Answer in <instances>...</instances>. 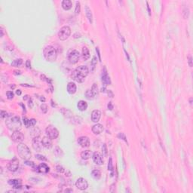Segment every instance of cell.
Masks as SVG:
<instances>
[{
	"instance_id": "7bdbcfd3",
	"label": "cell",
	"mask_w": 193,
	"mask_h": 193,
	"mask_svg": "<svg viewBox=\"0 0 193 193\" xmlns=\"http://www.w3.org/2000/svg\"><path fill=\"white\" fill-rule=\"evenodd\" d=\"M35 124H36V120L34 119H30V126H31V127L35 126Z\"/></svg>"
},
{
	"instance_id": "681fc988",
	"label": "cell",
	"mask_w": 193,
	"mask_h": 193,
	"mask_svg": "<svg viewBox=\"0 0 193 193\" xmlns=\"http://www.w3.org/2000/svg\"><path fill=\"white\" fill-rule=\"evenodd\" d=\"M96 51H97V54H98V57H99V60H100V61H101V58H100V51H99V49L96 48Z\"/></svg>"
},
{
	"instance_id": "f6af8a7d",
	"label": "cell",
	"mask_w": 193,
	"mask_h": 193,
	"mask_svg": "<svg viewBox=\"0 0 193 193\" xmlns=\"http://www.w3.org/2000/svg\"><path fill=\"white\" fill-rule=\"evenodd\" d=\"M8 116V115H7V112H5V111H2L1 112V117L2 118V119H4V118L7 117Z\"/></svg>"
},
{
	"instance_id": "2e32d148",
	"label": "cell",
	"mask_w": 193,
	"mask_h": 193,
	"mask_svg": "<svg viewBox=\"0 0 193 193\" xmlns=\"http://www.w3.org/2000/svg\"><path fill=\"white\" fill-rule=\"evenodd\" d=\"M102 82L103 83V85H105L111 84L110 78H109V76H108V74H107V73H106V67H104V69H103V73L102 74Z\"/></svg>"
},
{
	"instance_id": "74e56055",
	"label": "cell",
	"mask_w": 193,
	"mask_h": 193,
	"mask_svg": "<svg viewBox=\"0 0 193 193\" xmlns=\"http://www.w3.org/2000/svg\"><path fill=\"white\" fill-rule=\"evenodd\" d=\"M75 12H76V15L79 14V12H80V3L78 2H76V10H75Z\"/></svg>"
},
{
	"instance_id": "ffe728a7",
	"label": "cell",
	"mask_w": 193,
	"mask_h": 193,
	"mask_svg": "<svg viewBox=\"0 0 193 193\" xmlns=\"http://www.w3.org/2000/svg\"><path fill=\"white\" fill-rule=\"evenodd\" d=\"M8 183L10 185H13L14 189H20L22 187L20 180H16V179H15V180H9Z\"/></svg>"
},
{
	"instance_id": "8d00e7d4",
	"label": "cell",
	"mask_w": 193,
	"mask_h": 193,
	"mask_svg": "<svg viewBox=\"0 0 193 193\" xmlns=\"http://www.w3.org/2000/svg\"><path fill=\"white\" fill-rule=\"evenodd\" d=\"M35 158H36L37 159H39V160H41V161H47V158H46L45 157L44 155H39V154L35 155Z\"/></svg>"
},
{
	"instance_id": "11a10c76",
	"label": "cell",
	"mask_w": 193,
	"mask_h": 193,
	"mask_svg": "<svg viewBox=\"0 0 193 193\" xmlns=\"http://www.w3.org/2000/svg\"><path fill=\"white\" fill-rule=\"evenodd\" d=\"M27 98H28V95H26V96H25L24 97H23V100H27Z\"/></svg>"
},
{
	"instance_id": "6da1fadb",
	"label": "cell",
	"mask_w": 193,
	"mask_h": 193,
	"mask_svg": "<svg viewBox=\"0 0 193 193\" xmlns=\"http://www.w3.org/2000/svg\"><path fill=\"white\" fill-rule=\"evenodd\" d=\"M88 73L89 69L86 66H80L73 71L71 75V77L73 78L74 81L81 83L85 81V78L88 75Z\"/></svg>"
},
{
	"instance_id": "f5cc1de1",
	"label": "cell",
	"mask_w": 193,
	"mask_h": 193,
	"mask_svg": "<svg viewBox=\"0 0 193 193\" xmlns=\"http://www.w3.org/2000/svg\"><path fill=\"white\" fill-rule=\"evenodd\" d=\"M40 100H41V101H43V102L45 101V97H41Z\"/></svg>"
},
{
	"instance_id": "4316f807",
	"label": "cell",
	"mask_w": 193,
	"mask_h": 193,
	"mask_svg": "<svg viewBox=\"0 0 193 193\" xmlns=\"http://www.w3.org/2000/svg\"><path fill=\"white\" fill-rule=\"evenodd\" d=\"M85 96H86V98L88 100H93L94 98V94H93V92L91 90H87L86 92H85Z\"/></svg>"
},
{
	"instance_id": "ba28073f",
	"label": "cell",
	"mask_w": 193,
	"mask_h": 193,
	"mask_svg": "<svg viewBox=\"0 0 193 193\" xmlns=\"http://www.w3.org/2000/svg\"><path fill=\"white\" fill-rule=\"evenodd\" d=\"M12 139L14 142L17 143H20L24 140V135L19 131H14V133L12 135Z\"/></svg>"
},
{
	"instance_id": "30bf717a",
	"label": "cell",
	"mask_w": 193,
	"mask_h": 193,
	"mask_svg": "<svg viewBox=\"0 0 193 193\" xmlns=\"http://www.w3.org/2000/svg\"><path fill=\"white\" fill-rule=\"evenodd\" d=\"M33 148L35 150V151L39 152L42 150V148L43 145H42V140L39 137H35L33 139Z\"/></svg>"
},
{
	"instance_id": "b9f144b4",
	"label": "cell",
	"mask_w": 193,
	"mask_h": 193,
	"mask_svg": "<svg viewBox=\"0 0 193 193\" xmlns=\"http://www.w3.org/2000/svg\"><path fill=\"white\" fill-rule=\"evenodd\" d=\"M118 137H120L121 139H122V140H124L126 143H127V140H126V137H125V135H124V134H122V133H119V135H118Z\"/></svg>"
},
{
	"instance_id": "44dd1931",
	"label": "cell",
	"mask_w": 193,
	"mask_h": 193,
	"mask_svg": "<svg viewBox=\"0 0 193 193\" xmlns=\"http://www.w3.org/2000/svg\"><path fill=\"white\" fill-rule=\"evenodd\" d=\"M78 109L80 110V111H85L88 108V103L85 102V100H80L78 102Z\"/></svg>"
},
{
	"instance_id": "d6986e66",
	"label": "cell",
	"mask_w": 193,
	"mask_h": 193,
	"mask_svg": "<svg viewBox=\"0 0 193 193\" xmlns=\"http://www.w3.org/2000/svg\"><path fill=\"white\" fill-rule=\"evenodd\" d=\"M50 170V168L45 163H42L39 165L38 167V171L40 173H42V174H47L49 172Z\"/></svg>"
},
{
	"instance_id": "ee69618b",
	"label": "cell",
	"mask_w": 193,
	"mask_h": 193,
	"mask_svg": "<svg viewBox=\"0 0 193 193\" xmlns=\"http://www.w3.org/2000/svg\"><path fill=\"white\" fill-rule=\"evenodd\" d=\"M188 62H189V65L190 67L192 66V56L191 55H189V58H188Z\"/></svg>"
},
{
	"instance_id": "d4e9b609",
	"label": "cell",
	"mask_w": 193,
	"mask_h": 193,
	"mask_svg": "<svg viewBox=\"0 0 193 193\" xmlns=\"http://www.w3.org/2000/svg\"><path fill=\"white\" fill-rule=\"evenodd\" d=\"M85 12H86V16L88 17V19L89 20V22L91 23L93 22V16H92V13H91V9L89 8L88 6H86L85 7Z\"/></svg>"
},
{
	"instance_id": "7a4b0ae2",
	"label": "cell",
	"mask_w": 193,
	"mask_h": 193,
	"mask_svg": "<svg viewBox=\"0 0 193 193\" xmlns=\"http://www.w3.org/2000/svg\"><path fill=\"white\" fill-rule=\"evenodd\" d=\"M5 124L8 128L12 131H20L21 128V121L18 116H8L5 119Z\"/></svg>"
},
{
	"instance_id": "f907efd6",
	"label": "cell",
	"mask_w": 193,
	"mask_h": 193,
	"mask_svg": "<svg viewBox=\"0 0 193 193\" xmlns=\"http://www.w3.org/2000/svg\"><path fill=\"white\" fill-rule=\"evenodd\" d=\"M16 94H17V95H20V94H21V91H20V90H17V91H16Z\"/></svg>"
},
{
	"instance_id": "4fadbf2b",
	"label": "cell",
	"mask_w": 193,
	"mask_h": 193,
	"mask_svg": "<svg viewBox=\"0 0 193 193\" xmlns=\"http://www.w3.org/2000/svg\"><path fill=\"white\" fill-rule=\"evenodd\" d=\"M92 158H93V161H94V162L96 164H97V165H101V164H103V157L99 152H94L92 155Z\"/></svg>"
},
{
	"instance_id": "d6a6232c",
	"label": "cell",
	"mask_w": 193,
	"mask_h": 193,
	"mask_svg": "<svg viewBox=\"0 0 193 193\" xmlns=\"http://www.w3.org/2000/svg\"><path fill=\"white\" fill-rule=\"evenodd\" d=\"M96 60H97V59H96V57L95 56L93 57V59L91 60V66H92L91 72H93V71H94V69H95V66L96 65Z\"/></svg>"
},
{
	"instance_id": "8992f818",
	"label": "cell",
	"mask_w": 193,
	"mask_h": 193,
	"mask_svg": "<svg viewBox=\"0 0 193 193\" xmlns=\"http://www.w3.org/2000/svg\"><path fill=\"white\" fill-rule=\"evenodd\" d=\"M45 132H46V134L48 135V137L51 138V140L56 139L59 135V131H58V129L52 125H49L46 127Z\"/></svg>"
},
{
	"instance_id": "bcb514c9",
	"label": "cell",
	"mask_w": 193,
	"mask_h": 193,
	"mask_svg": "<svg viewBox=\"0 0 193 193\" xmlns=\"http://www.w3.org/2000/svg\"><path fill=\"white\" fill-rule=\"evenodd\" d=\"M107 94H108V95H109V97H113V93L112 92V91H110V90H109L108 91H107Z\"/></svg>"
},
{
	"instance_id": "484cf974",
	"label": "cell",
	"mask_w": 193,
	"mask_h": 193,
	"mask_svg": "<svg viewBox=\"0 0 193 193\" xmlns=\"http://www.w3.org/2000/svg\"><path fill=\"white\" fill-rule=\"evenodd\" d=\"M91 175L95 180H99L101 177V172L99 170H94L91 172Z\"/></svg>"
},
{
	"instance_id": "8fae6325",
	"label": "cell",
	"mask_w": 193,
	"mask_h": 193,
	"mask_svg": "<svg viewBox=\"0 0 193 193\" xmlns=\"http://www.w3.org/2000/svg\"><path fill=\"white\" fill-rule=\"evenodd\" d=\"M76 187L80 189V190H85L88 187V183L86 180H85L84 178H79L78 179L76 183Z\"/></svg>"
},
{
	"instance_id": "c3c4849f",
	"label": "cell",
	"mask_w": 193,
	"mask_h": 193,
	"mask_svg": "<svg viewBox=\"0 0 193 193\" xmlns=\"http://www.w3.org/2000/svg\"><path fill=\"white\" fill-rule=\"evenodd\" d=\"M26 66H27V68H30V66H31V63H30V60H27V63H26Z\"/></svg>"
},
{
	"instance_id": "f546056e",
	"label": "cell",
	"mask_w": 193,
	"mask_h": 193,
	"mask_svg": "<svg viewBox=\"0 0 193 193\" xmlns=\"http://www.w3.org/2000/svg\"><path fill=\"white\" fill-rule=\"evenodd\" d=\"M54 154L57 155V156H61V155H63V151H62V149H60V147H58V146H57V147L55 148V150H54Z\"/></svg>"
},
{
	"instance_id": "7dc6e473",
	"label": "cell",
	"mask_w": 193,
	"mask_h": 193,
	"mask_svg": "<svg viewBox=\"0 0 193 193\" xmlns=\"http://www.w3.org/2000/svg\"><path fill=\"white\" fill-rule=\"evenodd\" d=\"M108 109H109V110H112V109H113V106H112V103H111V102H109V104H108Z\"/></svg>"
},
{
	"instance_id": "cb8c5ba5",
	"label": "cell",
	"mask_w": 193,
	"mask_h": 193,
	"mask_svg": "<svg viewBox=\"0 0 193 193\" xmlns=\"http://www.w3.org/2000/svg\"><path fill=\"white\" fill-rule=\"evenodd\" d=\"M89 58H90V52H89L88 49L86 47H83L82 48V58L84 60H87Z\"/></svg>"
},
{
	"instance_id": "5bb4252c",
	"label": "cell",
	"mask_w": 193,
	"mask_h": 193,
	"mask_svg": "<svg viewBox=\"0 0 193 193\" xmlns=\"http://www.w3.org/2000/svg\"><path fill=\"white\" fill-rule=\"evenodd\" d=\"M101 117V112L100 111V110H97V109H95L94 111L92 112L91 113V120L93 122H98L100 121V119Z\"/></svg>"
},
{
	"instance_id": "6f0895ef",
	"label": "cell",
	"mask_w": 193,
	"mask_h": 193,
	"mask_svg": "<svg viewBox=\"0 0 193 193\" xmlns=\"http://www.w3.org/2000/svg\"><path fill=\"white\" fill-rule=\"evenodd\" d=\"M51 103H52V106H53V107H54V106H55V105H54V102H53L52 100H51Z\"/></svg>"
},
{
	"instance_id": "d590c367",
	"label": "cell",
	"mask_w": 193,
	"mask_h": 193,
	"mask_svg": "<svg viewBox=\"0 0 193 193\" xmlns=\"http://www.w3.org/2000/svg\"><path fill=\"white\" fill-rule=\"evenodd\" d=\"M23 123H24V125L25 126H26L27 127H30V119H28L27 117H23Z\"/></svg>"
},
{
	"instance_id": "9a60e30c",
	"label": "cell",
	"mask_w": 193,
	"mask_h": 193,
	"mask_svg": "<svg viewBox=\"0 0 193 193\" xmlns=\"http://www.w3.org/2000/svg\"><path fill=\"white\" fill-rule=\"evenodd\" d=\"M42 143L44 147L46 149H51L52 147V140L48 137H44L42 139Z\"/></svg>"
},
{
	"instance_id": "836d02e7",
	"label": "cell",
	"mask_w": 193,
	"mask_h": 193,
	"mask_svg": "<svg viewBox=\"0 0 193 193\" xmlns=\"http://www.w3.org/2000/svg\"><path fill=\"white\" fill-rule=\"evenodd\" d=\"M25 164H26L27 165H29V166L32 167H33V168H34V169H38V167H35V164H34L33 162H29V161L26 160V161H25Z\"/></svg>"
},
{
	"instance_id": "ab89813d",
	"label": "cell",
	"mask_w": 193,
	"mask_h": 193,
	"mask_svg": "<svg viewBox=\"0 0 193 193\" xmlns=\"http://www.w3.org/2000/svg\"><path fill=\"white\" fill-rule=\"evenodd\" d=\"M56 170H57V171H58V172H59V173H63L64 172V168L63 167H62V166H60V165H58L56 167Z\"/></svg>"
},
{
	"instance_id": "1f68e13d",
	"label": "cell",
	"mask_w": 193,
	"mask_h": 193,
	"mask_svg": "<svg viewBox=\"0 0 193 193\" xmlns=\"http://www.w3.org/2000/svg\"><path fill=\"white\" fill-rule=\"evenodd\" d=\"M102 153H103V156H104V157H106L107 155H108V150H107V147H106V144H103V145Z\"/></svg>"
},
{
	"instance_id": "4dcf8cb0",
	"label": "cell",
	"mask_w": 193,
	"mask_h": 193,
	"mask_svg": "<svg viewBox=\"0 0 193 193\" xmlns=\"http://www.w3.org/2000/svg\"><path fill=\"white\" fill-rule=\"evenodd\" d=\"M91 91L93 92V94H94V96L96 95H98V87H97V85H96V84H94L93 85V86L91 88Z\"/></svg>"
},
{
	"instance_id": "277c9868",
	"label": "cell",
	"mask_w": 193,
	"mask_h": 193,
	"mask_svg": "<svg viewBox=\"0 0 193 193\" xmlns=\"http://www.w3.org/2000/svg\"><path fill=\"white\" fill-rule=\"evenodd\" d=\"M17 152H18V155L21 158H23L24 160H28L31 158V152L30 149L28 148V146L24 144V143H20L17 146Z\"/></svg>"
},
{
	"instance_id": "83f0119b",
	"label": "cell",
	"mask_w": 193,
	"mask_h": 193,
	"mask_svg": "<svg viewBox=\"0 0 193 193\" xmlns=\"http://www.w3.org/2000/svg\"><path fill=\"white\" fill-rule=\"evenodd\" d=\"M39 134H40V130L38 127H35L34 129L31 131V136H33V137H39Z\"/></svg>"
},
{
	"instance_id": "7402d4cb",
	"label": "cell",
	"mask_w": 193,
	"mask_h": 193,
	"mask_svg": "<svg viewBox=\"0 0 193 193\" xmlns=\"http://www.w3.org/2000/svg\"><path fill=\"white\" fill-rule=\"evenodd\" d=\"M92 155H93L92 152H91V151H90V150H85V151H83L81 153V158L84 159V160L89 159L91 157H92Z\"/></svg>"
},
{
	"instance_id": "816d5d0a",
	"label": "cell",
	"mask_w": 193,
	"mask_h": 193,
	"mask_svg": "<svg viewBox=\"0 0 193 193\" xmlns=\"http://www.w3.org/2000/svg\"><path fill=\"white\" fill-rule=\"evenodd\" d=\"M147 8H148V11H149V15H151V11H150V8H149V6L148 2H147Z\"/></svg>"
},
{
	"instance_id": "f1b7e54d",
	"label": "cell",
	"mask_w": 193,
	"mask_h": 193,
	"mask_svg": "<svg viewBox=\"0 0 193 193\" xmlns=\"http://www.w3.org/2000/svg\"><path fill=\"white\" fill-rule=\"evenodd\" d=\"M22 63H23V60L22 59H17V60H14V61L12 62V66L17 67V66H20Z\"/></svg>"
},
{
	"instance_id": "7c38bea8",
	"label": "cell",
	"mask_w": 193,
	"mask_h": 193,
	"mask_svg": "<svg viewBox=\"0 0 193 193\" xmlns=\"http://www.w3.org/2000/svg\"><path fill=\"white\" fill-rule=\"evenodd\" d=\"M78 143L79 144L81 147L86 148L90 146V140H89L88 137L83 136V137H80L78 139Z\"/></svg>"
},
{
	"instance_id": "e0dca14e",
	"label": "cell",
	"mask_w": 193,
	"mask_h": 193,
	"mask_svg": "<svg viewBox=\"0 0 193 193\" xmlns=\"http://www.w3.org/2000/svg\"><path fill=\"white\" fill-rule=\"evenodd\" d=\"M103 131V127L100 124H96L92 127V132L96 135L101 134Z\"/></svg>"
},
{
	"instance_id": "5b68a950",
	"label": "cell",
	"mask_w": 193,
	"mask_h": 193,
	"mask_svg": "<svg viewBox=\"0 0 193 193\" xmlns=\"http://www.w3.org/2000/svg\"><path fill=\"white\" fill-rule=\"evenodd\" d=\"M70 33H71V30H70L69 27L64 26L59 31L58 37H59V39H60V40L64 41V40H66V39H67L69 37Z\"/></svg>"
},
{
	"instance_id": "db71d44e",
	"label": "cell",
	"mask_w": 193,
	"mask_h": 193,
	"mask_svg": "<svg viewBox=\"0 0 193 193\" xmlns=\"http://www.w3.org/2000/svg\"><path fill=\"white\" fill-rule=\"evenodd\" d=\"M105 90H106V88H102V89H101V91H102V92H105Z\"/></svg>"
},
{
	"instance_id": "ac0fdd59",
	"label": "cell",
	"mask_w": 193,
	"mask_h": 193,
	"mask_svg": "<svg viewBox=\"0 0 193 193\" xmlns=\"http://www.w3.org/2000/svg\"><path fill=\"white\" fill-rule=\"evenodd\" d=\"M76 90H77V87L76 84L74 83V82H69L67 85V91L69 94H74L76 92Z\"/></svg>"
},
{
	"instance_id": "9f6ffc18",
	"label": "cell",
	"mask_w": 193,
	"mask_h": 193,
	"mask_svg": "<svg viewBox=\"0 0 193 193\" xmlns=\"http://www.w3.org/2000/svg\"><path fill=\"white\" fill-rule=\"evenodd\" d=\"M192 98L191 97V98H190V100H189V102H190V104H191V105H192Z\"/></svg>"
},
{
	"instance_id": "52a82bcc",
	"label": "cell",
	"mask_w": 193,
	"mask_h": 193,
	"mask_svg": "<svg viewBox=\"0 0 193 193\" xmlns=\"http://www.w3.org/2000/svg\"><path fill=\"white\" fill-rule=\"evenodd\" d=\"M79 58H80V54L78 51L76 50H74V51H71L69 54V61L70 63L72 64H75L76 63L78 60H79Z\"/></svg>"
},
{
	"instance_id": "e575fe53",
	"label": "cell",
	"mask_w": 193,
	"mask_h": 193,
	"mask_svg": "<svg viewBox=\"0 0 193 193\" xmlns=\"http://www.w3.org/2000/svg\"><path fill=\"white\" fill-rule=\"evenodd\" d=\"M40 108H41L42 112H43V113H46V112H48V106L46 105V104H45V103H43V104L41 105Z\"/></svg>"
},
{
	"instance_id": "603a6c76",
	"label": "cell",
	"mask_w": 193,
	"mask_h": 193,
	"mask_svg": "<svg viewBox=\"0 0 193 193\" xmlns=\"http://www.w3.org/2000/svg\"><path fill=\"white\" fill-rule=\"evenodd\" d=\"M72 2L70 1V0H63L62 2V7L64 10H69L71 8H72Z\"/></svg>"
},
{
	"instance_id": "f35d334b",
	"label": "cell",
	"mask_w": 193,
	"mask_h": 193,
	"mask_svg": "<svg viewBox=\"0 0 193 193\" xmlns=\"http://www.w3.org/2000/svg\"><path fill=\"white\" fill-rule=\"evenodd\" d=\"M113 169V165H112V158H109V162L108 164V170H112Z\"/></svg>"
},
{
	"instance_id": "60d3db41",
	"label": "cell",
	"mask_w": 193,
	"mask_h": 193,
	"mask_svg": "<svg viewBox=\"0 0 193 193\" xmlns=\"http://www.w3.org/2000/svg\"><path fill=\"white\" fill-rule=\"evenodd\" d=\"M6 94H7V97H8V99L11 100V99L14 98V93L12 91H8L6 93Z\"/></svg>"
},
{
	"instance_id": "3957f363",
	"label": "cell",
	"mask_w": 193,
	"mask_h": 193,
	"mask_svg": "<svg viewBox=\"0 0 193 193\" xmlns=\"http://www.w3.org/2000/svg\"><path fill=\"white\" fill-rule=\"evenodd\" d=\"M44 57L45 58L50 62L55 61L57 59V56H58V54H57L56 49L53 47V46H47L44 48Z\"/></svg>"
},
{
	"instance_id": "9c48e42d",
	"label": "cell",
	"mask_w": 193,
	"mask_h": 193,
	"mask_svg": "<svg viewBox=\"0 0 193 193\" xmlns=\"http://www.w3.org/2000/svg\"><path fill=\"white\" fill-rule=\"evenodd\" d=\"M19 167V160L17 158H13L12 160H11L8 164V169L12 171V172H15L17 170Z\"/></svg>"
}]
</instances>
